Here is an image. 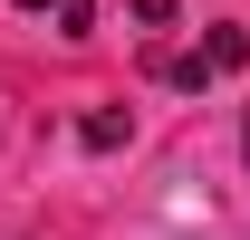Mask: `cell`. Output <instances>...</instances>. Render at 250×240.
<instances>
[{
  "instance_id": "7a4b0ae2",
  "label": "cell",
  "mask_w": 250,
  "mask_h": 240,
  "mask_svg": "<svg viewBox=\"0 0 250 240\" xmlns=\"http://www.w3.org/2000/svg\"><path fill=\"white\" fill-rule=\"evenodd\" d=\"M20 20H48L58 39H87V20H96V0H10Z\"/></svg>"
},
{
  "instance_id": "5b68a950",
  "label": "cell",
  "mask_w": 250,
  "mask_h": 240,
  "mask_svg": "<svg viewBox=\"0 0 250 240\" xmlns=\"http://www.w3.org/2000/svg\"><path fill=\"white\" fill-rule=\"evenodd\" d=\"M241 154H250V116H241Z\"/></svg>"
},
{
  "instance_id": "277c9868",
  "label": "cell",
  "mask_w": 250,
  "mask_h": 240,
  "mask_svg": "<svg viewBox=\"0 0 250 240\" xmlns=\"http://www.w3.org/2000/svg\"><path fill=\"white\" fill-rule=\"evenodd\" d=\"M173 10H183V0H135V20H145V29H173Z\"/></svg>"
},
{
  "instance_id": "3957f363",
  "label": "cell",
  "mask_w": 250,
  "mask_h": 240,
  "mask_svg": "<svg viewBox=\"0 0 250 240\" xmlns=\"http://www.w3.org/2000/svg\"><path fill=\"white\" fill-rule=\"evenodd\" d=\"M77 135H87V144H96V154H116V144H125V135H135V116H125V106H96V116H87V125H77Z\"/></svg>"
},
{
  "instance_id": "6da1fadb",
  "label": "cell",
  "mask_w": 250,
  "mask_h": 240,
  "mask_svg": "<svg viewBox=\"0 0 250 240\" xmlns=\"http://www.w3.org/2000/svg\"><path fill=\"white\" fill-rule=\"evenodd\" d=\"M241 58H250V29H231V20H221V29L202 39L192 58H173V67H164V87H212V77H231Z\"/></svg>"
}]
</instances>
